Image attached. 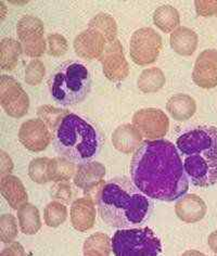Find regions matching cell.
Masks as SVG:
<instances>
[{"label": "cell", "mask_w": 217, "mask_h": 256, "mask_svg": "<svg viewBox=\"0 0 217 256\" xmlns=\"http://www.w3.org/2000/svg\"><path fill=\"white\" fill-rule=\"evenodd\" d=\"M130 175L136 187L151 199L172 202L189 189L178 149L168 140H146L132 156Z\"/></svg>", "instance_id": "1"}, {"label": "cell", "mask_w": 217, "mask_h": 256, "mask_svg": "<svg viewBox=\"0 0 217 256\" xmlns=\"http://www.w3.org/2000/svg\"><path fill=\"white\" fill-rule=\"evenodd\" d=\"M135 184L126 177L108 182L98 198V210L106 225L128 228L142 224L150 214L151 202Z\"/></svg>", "instance_id": "2"}, {"label": "cell", "mask_w": 217, "mask_h": 256, "mask_svg": "<svg viewBox=\"0 0 217 256\" xmlns=\"http://www.w3.org/2000/svg\"><path fill=\"white\" fill-rule=\"evenodd\" d=\"M177 149L184 156L186 174L196 187L217 184V128L200 126L177 139Z\"/></svg>", "instance_id": "3"}, {"label": "cell", "mask_w": 217, "mask_h": 256, "mask_svg": "<svg viewBox=\"0 0 217 256\" xmlns=\"http://www.w3.org/2000/svg\"><path fill=\"white\" fill-rule=\"evenodd\" d=\"M54 148L63 158L74 163H87L98 154L102 138L92 123L78 114L68 113L56 130Z\"/></svg>", "instance_id": "4"}, {"label": "cell", "mask_w": 217, "mask_h": 256, "mask_svg": "<svg viewBox=\"0 0 217 256\" xmlns=\"http://www.w3.org/2000/svg\"><path fill=\"white\" fill-rule=\"evenodd\" d=\"M90 74L84 64L78 61L60 64L49 78L51 97L63 106L80 104L90 92Z\"/></svg>", "instance_id": "5"}, {"label": "cell", "mask_w": 217, "mask_h": 256, "mask_svg": "<svg viewBox=\"0 0 217 256\" xmlns=\"http://www.w3.org/2000/svg\"><path fill=\"white\" fill-rule=\"evenodd\" d=\"M111 241L116 256H156L162 252L161 241L148 227L120 228Z\"/></svg>", "instance_id": "6"}, {"label": "cell", "mask_w": 217, "mask_h": 256, "mask_svg": "<svg viewBox=\"0 0 217 256\" xmlns=\"http://www.w3.org/2000/svg\"><path fill=\"white\" fill-rule=\"evenodd\" d=\"M162 38L151 28L137 30L132 35L130 54L132 62L140 66L154 63L162 50Z\"/></svg>", "instance_id": "7"}, {"label": "cell", "mask_w": 217, "mask_h": 256, "mask_svg": "<svg viewBox=\"0 0 217 256\" xmlns=\"http://www.w3.org/2000/svg\"><path fill=\"white\" fill-rule=\"evenodd\" d=\"M16 33L26 56L37 59L46 52L47 40L44 38V28L40 18L33 16H23L18 22Z\"/></svg>", "instance_id": "8"}, {"label": "cell", "mask_w": 217, "mask_h": 256, "mask_svg": "<svg viewBox=\"0 0 217 256\" xmlns=\"http://www.w3.org/2000/svg\"><path fill=\"white\" fill-rule=\"evenodd\" d=\"M0 104L4 112L14 118H21L30 108V98L20 82L8 75L0 80Z\"/></svg>", "instance_id": "9"}, {"label": "cell", "mask_w": 217, "mask_h": 256, "mask_svg": "<svg viewBox=\"0 0 217 256\" xmlns=\"http://www.w3.org/2000/svg\"><path fill=\"white\" fill-rule=\"evenodd\" d=\"M132 125L146 140H158L168 134L170 120L160 108H146L134 114Z\"/></svg>", "instance_id": "10"}, {"label": "cell", "mask_w": 217, "mask_h": 256, "mask_svg": "<svg viewBox=\"0 0 217 256\" xmlns=\"http://www.w3.org/2000/svg\"><path fill=\"white\" fill-rule=\"evenodd\" d=\"M100 62L106 78L111 82H122L128 78L130 64L125 59L122 44L118 40L106 42Z\"/></svg>", "instance_id": "11"}, {"label": "cell", "mask_w": 217, "mask_h": 256, "mask_svg": "<svg viewBox=\"0 0 217 256\" xmlns=\"http://www.w3.org/2000/svg\"><path fill=\"white\" fill-rule=\"evenodd\" d=\"M18 139L21 144L32 152H42L52 139L50 128L40 118H32L21 125L18 130Z\"/></svg>", "instance_id": "12"}, {"label": "cell", "mask_w": 217, "mask_h": 256, "mask_svg": "<svg viewBox=\"0 0 217 256\" xmlns=\"http://www.w3.org/2000/svg\"><path fill=\"white\" fill-rule=\"evenodd\" d=\"M192 80L196 86L212 89L217 86V50L206 49L198 56Z\"/></svg>", "instance_id": "13"}, {"label": "cell", "mask_w": 217, "mask_h": 256, "mask_svg": "<svg viewBox=\"0 0 217 256\" xmlns=\"http://www.w3.org/2000/svg\"><path fill=\"white\" fill-rule=\"evenodd\" d=\"M106 44L104 37L97 30L90 28L82 30L75 37L73 42L75 54L85 60L100 59Z\"/></svg>", "instance_id": "14"}, {"label": "cell", "mask_w": 217, "mask_h": 256, "mask_svg": "<svg viewBox=\"0 0 217 256\" xmlns=\"http://www.w3.org/2000/svg\"><path fill=\"white\" fill-rule=\"evenodd\" d=\"M71 222L75 230L80 232H85L92 229L96 222L94 201L90 198L84 196L75 200L71 206Z\"/></svg>", "instance_id": "15"}, {"label": "cell", "mask_w": 217, "mask_h": 256, "mask_svg": "<svg viewBox=\"0 0 217 256\" xmlns=\"http://www.w3.org/2000/svg\"><path fill=\"white\" fill-rule=\"evenodd\" d=\"M206 204L199 196L187 194L182 196L175 206V213L178 218L187 224L200 222L206 215Z\"/></svg>", "instance_id": "16"}, {"label": "cell", "mask_w": 217, "mask_h": 256, "mask_svg": "<svg viewBox=\"0 0 217 256\" xmlns=\"http://www.w3.org/2000/svg\"><path fill=\"white\" fill-rule=\"evenodd\" d=\"M0 192L11 208L18 210L23 204L28 203L26 189L16 176L10 174L2 176L0 182Z\"/></svg>", "instance_id": "17"}, {"label": "cell", "mask_w": 217, "mask_h": 256, "mask_svg": "<svg viewBox=\"0 0 217 256\" xmlns=\"http://www.w3.org/2000/svg\"><path fill=\"white\" fill-rule=\"evenodd\" d=\"M142 136L137 128L130 124L118 126L112 134V142L114 148L125 154H130L137 150L142 142Z\"/></svg>", "instance_id": "18"}, {"label": "cell", "mask_w": 217, "mask_h": 256, "mask_svg": "<svg viewBox=\"0 0 217 256\" xmlns=\"http://www.w3.org/2000/svg\"><path fill=\"white\" fill-rule=\"evenodd\" d=\"M106 168L100 162L80 164L74 175V184L80 189H87L104 180Z\"/></svg>", "instance_id": "19"}, {"label": "cell", "mask_w": 217, "mask_h": 256, "mask_svg": "<svg viewBox=\"0 0 217 256\" xmlns=\"http://www.w3.org/2000/svg\"><path fill=\"white\" fill-rule=\"evenodd\" d=\"M198 42H199V38H198L196 33L184 26L175 30L170 37L172 49L176 54L184 56L194 54L198 47Z\"/></svg>", "instance_id": "20"}, {"label": "cell", "mask_w": 217, "mask_h": 256, "mask_svg": "<svg viewBox=\"0 0 217 256\" xmlns=\"http://www.w3.org/2000/svg\"><path fill=\"white\" fill-rule=\"evenodd\" d=\"M166 110L174 120L184 122L194 116L196 111V104L191 96L177 94L168 99Z\"/></svg>", "instance_id": "21"}, {"label": "cell", "mask_w": 217, "mask_h": 256, "mask_svg": "<svg viewBox=\"0 0 217 256\" xmlns=\"http://www.w3.org/2000/svg\"><path fill=\"white\" fill-rule=\"evenodd\" d=\"M23 46L14 38H4L0 42V66L4 71H12L18 66Z\"/></svg>", "instance_id": "22"}, {"label": "cell", "mask_w": 217, "mask_h": 256, "mask_svg": "<svg viewBox=\"0 0 217 256\" xmlns=\"http://www.w3.org/2000/svg\"><path fill=\"white\" fill-rule=\"evenodd\" d=\"M18 220L21 232L25 234H35L42 228L40 210L30 203H25L18 210Z\"/></svg>", "instance_id": "23"}, {"label": "cell", "mask_w": 217, "mask_h": 256, "mask_svg": "<svg viewBox=\"0 0 217 256\" xmlns=\"http://www.w3.org/2000/svg\"><path fill=\"white\" fill-rule=\"evenodd\" d=\"M153 23L164 33H173L175 30L180 28V12L173 6H161L153 14Z\"/></svg>", "instance_id": "24"}, {"label": "cell", "mask_w": 217, "mask_h": 256, "mask_svg": "<svg viewBox=\"0 0 217 256\" xmlns=\"http://www.w3.org/2000/svg\"><path fill=\"white\" fill-rule=\"evenodd\" d=\"M165 75L162 70L158 68H146L140 74L137 85L139 90L144 94H153L156 92L164 87L165 85Z\"/></svg>", "instance_id": "25"}, {"label": "cell", "mask_w": 217, "mask_h": 256, "mask_svg": "<svg viewBox=\"0 0 217 256\" xmlns=\"http://www.w3.org/2000/svg\"><path fill=\"white\" fill-rule=\"evenodd\" d=\"M84 255L108 256L112 251V241L104 232H96L88 236L84 243Z\"/></svg>", "instance_id": "26"}, {"label": "cell", "mask_w": 217, "mask_h": 256, "mask_svg": "<svg viewBox=\"0 0 217 256\" xmlns=\"http://www.w3.org/2000/svg\"><path fill=\"white\" fill-rule=\"evenodd\" d=\"M88 28L97 30L104 37L106 42L116 40L118 25L114 18L106 14H99L94 16L89 22Z\"/></svg>", "instance_id": "27"}, {"label": "cell", "mask_w": 217, "mask_h": 256, "mask_svg": "<svg viewBox=\"0 0 217 256\" xmlns=\"http://www.w3.org/2000/svg\"><path fill=\"white\" fill-rule=\"evenodd\" d=\"M51 182H68L75 175V164L66 158L58 156L51 158L50 163Z\"/></svg>", "instance_id": "28"}, {"label": "cell", "mask_w": 217, "mask_h": 256, "mask_svg": "<svg viewBox=\"0 0 217 256\" xmlns=\"http://www.w3.org/2000/svg\"><path fill=\"white\" fill-rule=\"evenodd\" d=\"M51 158H37L30 163L28 175L32 180L36 184H47L51 182L50 172Z\"/></svg>", "instance_id": "29"}, {"label": "cell", "mask_w": 217, "mask_h": 256, "mask_svg": "<svg viewBox=\"0 0 217 256\" xmlns=\"http://www.w3.org/2000/svg\"><path fill=\"white\" fill-rule=\"evenodd\" d=\"M68 218V208L58 201L50 202L48 206L44 208V220L46 225L51 228H56L62 225Z\"/></svg>", "instance_id": "30"}, {"label": "cell", "mask_w": 217, "mask_h": 256, "mask_svg": "<svg viewBox=\"0 0 217 256\" xmlns=\"http://www.w3.org/2000/svg\"><path fill=\"white\" fill-rule=\"evenodd\" d=\"M68 112L66 110H61V108H54L52 106H42L37 111V115L40 120H42L44 124H46L50 130H56Z\"/></svg>", "instance_id": "31"}, {"label": "cell", "mask_w": 217, "mask_h": 256, "mask_svg": "<svg viewBox=\"0 0 217 256\" xmlns=\"http://www.w3.org/2000/svg\"><path fill=\"white\" fill-rule=\"evenodd\" d=\"M18 236L16 218L12 214H4L0 217V240L4 243L14 242Z\"/></svg>", "instance_id": "32"}, {"label": "cell", "mask_w": 217, "mask_h": 256, "mask_svg": "<svg viewBox=\"0 0 217 256\" xmlns=\"http://www.w3.org/2000/svg\"><path fill=\"white\" fill-rule=\"evenodd\" d=\"M44 74H46V68H44V63L38 59L32 60L25 70V82L30 86L40 85L44 80Z\"/></svg>", "instance_id": "33"}, {"label": "cell", "mask_w": 217, "mask_h": 256, "mask_svg": "<svg viewBox=\"0 0 217 256\" xmlns=\"http://www.w3.org/2000/svg\"><path fill=\"white\" fill-rule=\"evenodd\" d=\"M68 44L64 36L60 34H51L47 37V52L52 56H61L66 54Z\"/></svg>", "instance_id": "34"}, {"label": "cell", "mask_w": 217, "mask_h": 256, "mask_svg": "<svg viewBox=\"0 0 217 256\" xmlns=\"http://www.w3.org/2000/svg\"><path fill=\"white\" fill-rule=\"evenodd\" d=\"M52 196L56 200L68 203L72 198V188L68 182H56L52 188Z\"/></svg>", "instance_id": "35"}, {"label": "cell", "mask_w": 217, "mask_h": 256, "mask_svg": "<svg viewBox=\"0 0 217 256\" xmlns=\"http://www.w3.org/2000/svg\"><path fill=\"white\" fill-rule=\"evenodd\" d=\"M194 4L198 16L204 18L217 16V2H213V0H208V2L198 0Z\"/></svg>", "instance_id": "36"}, {"label": "cell", "mask_w": 217, "mask_h": 256, "mask_svg": "<svg viewBox=\"0 0 217 256\" xmlns=\"http://www.w3.org/2000/svg\"><path fill=\"white\" fill-rule=\"evenodd\" d=\"M0 168H2V175L6 176V175H9L10 172L14 170V163H12V160L11 158L4 151L0 152Z\"/></svg>", "instance_id": "37"}, {"label": "cell", "mask_w": 217, "mask_h": 256, "mask_svg": "<svg viewBox=\"0 0 217 256\" xmlns=\"http://www.w3.org/2000/svg\"><path fill=\"white\" fill-rule=\"evenodd\" d=\"M24 248L18 242H11V244L4 248L2 255H24Z\"/></svg>", "instance_id": "38"}, {"label": "cell", "mask_w": 217, "mask_h": 256, "mask_svg": "<svg viewBox=\"0 0 217 256\" xmlns=\"http://www.w3.org/2000/svg\"><path fill=\"white\" fill-rule=\"evenodd\" d=\"M208 246L210 248V250H212L214 253L217 254V230H215V232H213L208 236Z\"/></svg>", "instance_id": "39"}]
</instances>
